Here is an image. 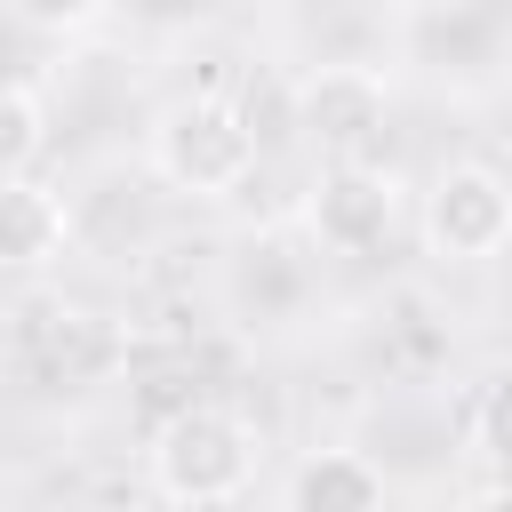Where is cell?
<instances>
[{"label":"cell","mask_w":512,"mask_h":512,"mask_svg":"<svg viewBox=\"0 0 512 512\" xmlns=\"http://www.w3.org/2000/svg\"><path fill=\"white\" fill-rule=\"evenodd\" d=\"M152 168H160V184H176L192 200H224L256 176V120L216 88L176 96L152 120Z\"/></svg>","instance_id":"6da1fadb"},{"label":"cell","mask_w":512,"mask_h":512,"mask_svg":"<svg viewBox=\"0 0 512 512\" xmlns=\"http://www.w3.org/2000/svg\"><path fill=\"white\" fill-rule=\"evenodd\" d=\"M144 472H152V496H168V504H232L256 480V432L232 408L192 400L152 432Z\"/></svg>","instance_id":"7a4b0ae2"},{"label":"cell","mask_w":512,"mask_h":512,"mask_svg":"<svg viewBox=\"0 0 512 512\" xmlns=\"http://www.w3.org/2000/svg\"><path fill=\"white\" fill-rule=\"evenodd\" d=\"M296 128L320 160H384L392 136V88L368 64H320L296 80Z\"/></svg>","instance_id":"3957f363"},{"label":"cell","mask_w":512,"mask_h":512,"mask_svg":"<svg viewBox=\"0 0 512 512\" xmlns=\"http://www.w3.org/2000/svg\"><path fill=\"white\" fill-rule=\"evenodd\" d=\"M512 240V184L488 160H456L424 192V248L440 264H488Z\"/></svg>","instance_id":"277c9868"},{"label":"cell","mask_w":512,"mask_h":512,"mask_svg":"<svg viewBox=\"0 0 512 512\" xmlns=\"http://www.w3.org/2000/svg\"><path fill=\"white\" fill-rule=\"evenodd\" d=\"M304 216L328 256H376L400 232V184L384 176V160H320Z\"/></svg>","instance_id":"5b68a950"},{"label":"cell","mask_w":512,"mask_h":512,"mask_svg":"<svg viewBox=\"0 0 512 512\" xmlns=\"http://www.w3.org/2000/svg\"><path fill=\"white\" fill-rule=\"evenodd\" d=\"M288 512H376L384 496H392V480H384V464L376 456H360V448H312L296 472H288Z\"/></svg>","instance_id":"8992f818"},{"label":"cell","mask_w":512,"mask_h":512,"mask_svg":"<svg viewBox=\"0 0 512 512\" xmlns=\"http://www.w3.org/2000/svg\"><path fill=\"white\" fill-rule=\"evenodd\" d=\"M64 240H72V208H64L48 184L8 176V184H0V264H8V272H40V264L64 256Z\"/></svg>","instance_id":"52a82bcc"},{"label":"cell","mask_w":512,"mask_h":512,"mask_svg":"<svg viewBox=\"0 0 512 512\" xmlns=\"http://www.w3.org/2000/svg\"><path fill=\"white\" fill-rule=\"evenodd\" d=\"M40 152H48V112H40V96L16 88V80H0V184H8V176H32Z\"/></svg>","instance_id":"ba28073f"},{"label":"cell","mask_w":512,"mask_h":512,"mask_svg":"<svg viewBox=\"0 0 512 512\" xmlns=\"http://www.w3.org/2000/svg\"><path fill=\"white\" fill-rule=\"evenodd\" d=\"M464 440H472V456H488L496 472H512V376L480 384V400L464 416Z\"/></svg>","instance_id":"9c48e42d"},{"label":"cell","mask_w":512,"mask_h":512,"mask_svg":"<svg viewBox=\"0 0 512 512\" xmlns=\"http://www.w3.org/2000/svg\"><path fill=\"white\" fill-rule=\"evenodd\" d=\"M16 16H24V24H40V32H72V24H88V16H96V0H16Z\"/></svg>","instance_id":"30bf717a"},{"label":"cell","mask_w":512,"mask_h":512,"mask_svg":"<svg viewBox=\"0 0 512 512\" xmlns=\"http://www.w3.org/2000/svg\"><path fill=\"white\" fill-rule=\"evenodd\" d=\"M472 496H480V504H512V472H504V480H488V488H472Z\"/></svg>","instance_id":"8fae6325"}]
</instances>
